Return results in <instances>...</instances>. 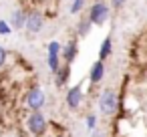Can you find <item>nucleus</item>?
<instances>
[{"instance_id": "f257e3e1", "label": "nucleus", "mask_w": 147, "mask_h": 137, "mask_svg": "<svg viewBox=\"0 0 147 137\" xmlns=\"http://www.w3.org/2000/svg\"><path fill=\"white\" fill-rule=\"evenodd\" d=\"M97 105H99V111H101L103 115L113 117V115L119 111V95H117V91H115V89H111V87L103 89V91H101V95H99Z\"/></svg>"}, {"instance_id": "f03ea898", "label": "nucleus", "mask_w": 147, "mask_h": 137, "mask_svg": "<svg viewBox=\"0 0 147 137\" xmlns=\"http://www.w3.org/2000/svg\"><path fill=\"white\" fill-rule=\"evenodd\" d=\"M89 20L93 22V26H103L109 18H111V4H107L105 0H95L89 8Z\"/></svg>"}, {"instance_id": "7ed1b4c3", "label": "nucleus", "mask_w": 147, "mask_h": 137, "mask_svg": "<svg viewBox=\"0 0 147 137\" xmlns=\"http://www.w3.org/2000/svg\"><path fill=\"white\" fill-rule=\"evenodd\" d=\"M24 125H26L28 133L34 135V137H42L49 131V119L40 111H30L28 117H26V121H24Z\"/></svg>"}, {"instance_id": "20e7f679", "label": "nucleus", "mask_w": 147, "mask_h": 137, "mask_svg": "<svg viewBox=\"0 0 147 137\" xmlns=\"http://www.w3.org/2000/svg\"><path fill=\"white\" fill-rule=\"evenodd\" d=\"M47 103V95L40 87H30L26 93H24V107L30 109V111H40Z\"/></svg>"}, {"instance_id": "39448f33", "label": "nucleus", "mask_w": 147, "mask_h": 137, "mask_svg": "<svg viewBox=\"0 0 147 137\" xmlns=\"http://www.w3.org/2000/svg\"><path fill=\"white\" fill-rule=\"evenodd\" d=\"M47 24V16L40 10H30L26 14V22H24V30L30 34H38Z\"/></svg>"}, {"instance_id": "423d86ee", "label": "nucleus", "mask_w": 147, "mask_h": 137, "mask_svg": "<svg viewBox=\"0 0 147 137\" xmlns=\"http://www.w3.org/2000/svg\"><path fill=\"white\" fill-rule=\"evenodd\" d=\"M61 51H63V47H61L59 40H51L47 45V65H49V69H51L53 75L61 67Z\"/></svg>"}, {"instance_id": "0eeeda50", "label": "nucleus", "mask_w": 147, "mask_h": 137, "mask_svg": "<svg viewBox=\"0 0 147 137\" xmlns=\"http://www.w3.org/2000/svg\"><path fill=\"white\" fill-rule=\"evenodd\" d=\"M83 99H85V95H83V87H81V85L69 87V91H67V95H65V103H67V107H69L71 111H77V109L81 107Z\"/></svg>"}, {"instance_id": "6e6552de", "label": "nucleus", "mask_w": 147, "mask_h": 137, "mask_svg": "<svg viewBox=\"0 0 147 137\" xmlns=\"http://www.w3.org/2000/svg\"><path fill=\"white\" fill-rule=\"evenodd\" d=\"M77 57H79V43H77V38H71V40L65 43V47H63V51H61V59H63L65 63L73 65V63L77 61Z\"/></svg>"}, {"instance_id": "1a4fd4ad", "label": "nucleus", "mask_w": 147, "mask_h": 137, "mask_svg": "<svg viewBox=\"0 0 147 137\" xmlns=\"http://www.w3.org/2000/svg\"><path fill=\"white\" fill-rule=\"evenodd\" d=\"M105 73H107V69H105V61H95L93 65H91V71H89V83L91 85H99L103 79H105Z\"/></svg>"}, {"instance_id": "9d476101", "label": "nucleus", "mask_w": 147, "mask_h": 137, "mask_svg": "<svg viewBox=\"0 0 147 137\" xmlns=\"http://www.w3.org/2000/svg\"><path fill=\"white\" fill-rule=\"evenodd\" d=\"M69 79H71V65L69 63H63L59 67V71L55 73V85L59 89H63V87L69 85Z\"/></svg>"}, {"instance_id": "9b49d317", "label": "nucleus", "mask_w": 147, "mask_h": 137, "mask_svg": "<svg viewBox=\"0 0 147 137\" xmlns=\"http://www.w3.org/2000/svg\"><path fill=\"white\" fill-rule=\"evenodd\" d=\"M26 14H28V10H24V8H14V10H12L10 20H8L10 26H12V30H20V28H24Z\"/></svg>"}, {"instance_id": "f8f14e48", "label": "nucleus", "mask_w": 147, "mask_h": 137, "mask_svg": "<svg viewBox=\"0 0 147 137\" xmlns=\"http://www.w3.org/2000/svg\"><path fill=\"white\" fill-rule=\"evenodd\" d=\"M111 55H113V38L107 36V38H103V43L99 47V61H107Z\"/></svg>"}, {"instance_id": "ddd939ff", "label": "nucleus", "mask_w": 147, "mask_h": 137, "mask_svg": "<svg viewBox=\"0 0 147 137\" xmlns=\"http://www.w3.org/2000/svg\"><path fill=\"white\" fill-rule=\"evenodd\" d=\"M93 28V22L89 20V16H83L79 22H77V38H85Z\"/></svg>"}, {"instance_id": "4468645a", "label": "nucleus", "mask_w": 147, "mask_h": 137, "mask_svg": "<svg viewBox=\"0 0 147 137\" xmlns=\"http://www.w3.org/2000/svg\"><path fill=\"white\" fill-rule=\"evenodd\" d=\"M87 0H71V14H81Z\"/></svg>"}, {"instance_id": "2eb2a0df", "label": "nucleus", "mask_w": 147, "mask_h": 137, "mask_svg": "<svg viewBox=\"0 0 147 137\" xmlns=\"http://www.w3.org/2000/svg\"><path fill=\"white\" fill-rule=\"evenodd\" d=\"M12 32V26L8 20H0V36H8Z\"/></svg>"}, {"instance_id": "dca6fc26", "label": "nucleus", "mask_w": 147, "mask_h": 137, "mask_svg": "<svg viewBox=\"0 0 147 137\" xmlns=\"http://www.w3.org/2000/svg\"><path fill=\"white\" fill-rule=\"evenodd\" d=\"M87 129H89V131L97 129V115H93V113L87 115Z\"/></svg>"}, {"instance_id": "f3484780", "label": "nucleus", "mask_w": 147, "mask_h": 137, "mask_svg": "<svg viewBox=\"0 0 147 137\" xmlns=\"http://www.w3.org/2000/svg\"><path fill=\"white\" fill-rule=\"evenodd\" d=\"M6 61H8V53H6V49H4V47H0V69H4Z\"/></svg>"}, {"instance_id": "a211bd4d", "label": "nucleus", "mask_w": 147, "mask_h": 137, "mask_svg": "<svg viewBox=\"0 0 147 137\" xmlns=\"http://www.w3.org/2000/svg\"><path fill=\"white\" fill-rule=\"evenodd\" d=\"M125 2H127V0H111V8L113 10H121L125 6Z\"/></svg>"}, {"instance_id": "6ab92c4d", "label": "nucleus", "mask_w": 147, "mask_h": 137, "mask_svg": "<svg viewBox=\"0 0 147 137\" xmlns=\"http://www.w3.org/2000/svg\"><path fill=\"white\" fill-rule=\"evenodd\" d=\"M93 137H105L101 131H97V129H93Z\"/></svg>"}]
</instances>
